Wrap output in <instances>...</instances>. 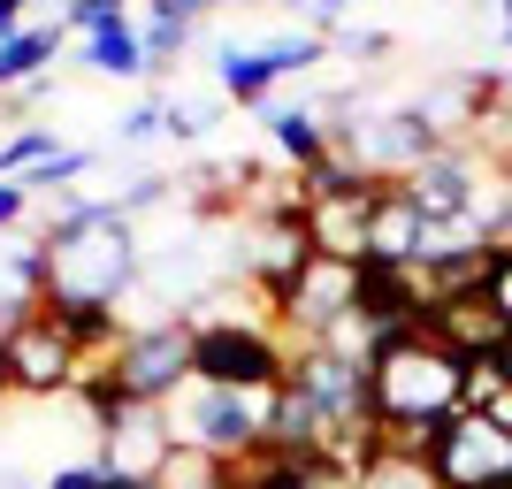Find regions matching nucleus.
I'll return each instance as SVG.
<instances>
[{"label":"nucleus","mask_w":512,"mask_h":489,"mask_svg":"<svg viewBox=\"0 0 512 489\" xmlns=\"http://www.w3.org/2000/svg\"><path fill=\"white\" fill-rule=\"evenodd\" d=\"M39 245H46V298L54 306H115L130 283L146 276L138 237L115 214V199L62 192L54 214H46V230H39Z\"/></svg>","instance_id":"nucleus-1"},{"label":"nucleus","mask_w":512,"mask_h":489,"mask_svg":"<svg viewBox=\"0 0 512 489\" xmlns=\"http://www.w3.org/2000/svg\"><path fill=\"white\" fill-rule=\"evenodd\" d=\"M459 352L406 329V337H383L375 360H367V421L375 428H421V421H451L459 413Z\"/></svg>","instance_id":"nucleus-2"},{"label":"nucleus","mask_w":512,"mask_h":489,"mask_svg":"<svg viewBox=\"0 0 512 489\" xmlns=\"http://www.w3.org/2000/svg\"><path fill=\"white\" fill-rule=\"evenodd\" d=\"M291 360L299 344L283 337L276 321H253V314H214V321H192V383H214V390H268L291 383Z\"/></svg>","instance_id":"nucleus-3"},{"label":"nucleus","mask_w":512,"mask_h":489,"mask_svg":"<svg viewBox=\"0 0 512 489\" xmlns=\"http://www.w3.org/2000/svg\"><path fill=\"white\" fill-rule=\"evenodd\" d=\"M115 383L130 405H176L192 390V321H130L123 352H115Z\"/></svg>","instance_id":"nucleus-4"},{"label":"nucleus","mask_w":512,"mask_h":489,"mask_svg":"<svg viewBox=\"0 0 512 489\" xmlns=\"http://www.w3.org/2000/svg\"><path fill=\"white\" fill-rule=\"evenodd\" d=\"M268 398H276V390H268ZM268 398L192 383L169 405V428H176V444H199V451H214V459H245L253 444H268Z\"/></svg>","instance_id":"nucleus-5"},{"label":"nucleus","mask_w":512,"mask_h":489,"mask_svg":"<svg viewBox=\"0 0 512 489\" xmlns=\"http://www.w3.org/2000/svg\"><path fill=\"white\" fill-rule=\"evenodd\" d=\"M0 352H8V383H16V398H69V390H77V367H85V352L69 344V329L46 314V306L8 329Z\"/></svg>","instance_id":"nucleus-6"},{"label":"nucleus","mask_w":512,"mask_h":489,"mask_svg":"<svg viewBox=\"0 0 512 489\" xmlns=\"http://www.w3.org/2000/svg\"><path fill=\"white\" fill-rule=\"evenodd\" d=\"M436 489H497L512 482V428L497 413H451L444 444L428 451Z\"/></svg>","instance_id":"nucleus-7"},{"label":"nucleus","mask_w":512,"mask_h":489,"mask_svg":"<svg viewBox=\"0 0 512 489\" xmlns=\"http://www.w3.org/2000/svg\"><path fill=\"white\" fill-rule=\"evenodd\" d=\"M421 329L444 352H459V360H490V352H505V314L490 306V283H474V291H428V314Z\"/></svg>","instance_id":"nucleus-8"},{"label":"nucleus","mask_w":512,"mask_h":489,"mask_svg":"<svg viewBox=\"0 0 512 489\" xmlns=\"http://www.w3.org/2000/svg\"><path fill=\"white\" fill-rule=\"evenodd\" d=\"M490 169H497V161H482L474 146H444V153H428L413 176H398V184L421 199L428 222H459V214L474 207V192L490 184Z\"/></svg>","instance_id":"nucleus-9"},{"label":"nucleus","mask_w":512,"mask_h":489,"mask_svg":"<svg viewBox=\"0 0 512 489\" xmlns=\"http://www.w3.org/2000/svg\"><path fill=\"white\" fill-rule=\"evenodd\" d=\"M428 230H436V222L421 214V199H413L406 184H383V192H375V207H367V245H360V260H375V268H413V276H421Z\"/></svg>","instance_id":"nucleus-10"},{"label":"nucleus","mask_w":512,"mask_h":489,"mask_svg":"<svg viewBox=\"0 0 512 489\" xmlns=\"http://www.w3.org/2000/svg\"><path fill=\"white\" fill-rule=\"evenodd\" d=\"M176 451V428H169V405H130L100 428V459L92 467L107 474H161V459Z\"/></svg>","instance_id":"nucleus-11"},{"label":"nucleus","mask_w":512,"mask_h":489,"mask_svg":"<svg viewBox=\"0 0 512 489\" xmlns=\"http://www.w3.org/2000/svg\"><path fill=\"white\" fill-rule=\"evenodd\" d=\"M352 314H360L375 337H406V329H421V314H428V283L413 276V268H375V260H360V298H352Z\"/></svg>","instance_id":"nucleus-12"},{"label":"nucleus","mask_w":512,"mask_h":489,"mask_svg":"<svg viewBox=\"0 0 512 489\" xmlns=\"http://www.w3.org/2000/svg\"><path fill=\"white\" fill-rule=\"evenodd\" d=\"M383 184H367V192H344V199H306V237H314V253L329 260H360L367 245V207H375Z\"/></svg>","instance_id":"nucleus-13"},{"label":"nucleus","mask_w":512,"mask_h":489,"mask_svg":"<svg viewBox=\"0 0 512 489\" xmlns=\"http://www.w3.org/2000/svg\"><path fill=\"white\" fill-rule=\"evenodd\" d=\"M214 77H222V92H230L237 107H260L268 92L283 85V62H276V46H268V39H260V46H222V69H214Z\"/></svg>","instance_id":"nucleus-14"},{"label":"nucleus","mask_w":512,"mask_h":489,"mask_svg":"<svg viewBox=\"0 0 512 489\" xmlns=\"http://www.w3.org/2000/svg\"><path fill=\"white\" fill-rule=\"evenodd\" d=\"M54 54H62V23H23L16 39H0V100L23 92L31 77H46Z\"/></svg>","instance_id":"nucleus-15"},{"label":"nucleus","mask_w":512,"mask_h":489,"mask_svg":"<svg viewBox=\"0 0 512 489\" xmlns=\"http://www.w3.org/2000/svg\"><path fill=\"white\" fill-rule=\"evenodd\" d=\"M268 146L306 176L321 153H329V123H321V107H268Z\"/></svg>","instance_id":"nucleus-16"},{"label":"nucleus","mask_w":512,"mask_h":489,"mask_svg":"<svg viewBox=\"0 0 512 489\" xmlns=\"http://www.w3.org/2000/svg\"><path fill=\"white\" fill-rule=\"evenodd\" d=\"M85 69L92 77H146V46H138V16H107L85 39Z\"/></svg>","instance_id":"nucleus-17"},{"label":"nucleus","mask_w":512,"mask_h":489,"mask_svg":"<svg viewBox=\"0 0 512 489\" xmlns=\"http://www.w3.org/2000/svg\"><path fill=\"white\" fill-rule=\"evenodd\" d=\"M512 398V375H505V360H467L459 367V413H497V405Z\"/></svg>","instance_id":"nucleus-18"},{"label":"nucleus","mask_w":512,"mask_h":489,"mask_svg":"<svg viewBox=\"0 0 512 489\" xmlns=\"http://www.w3.org/2000/svg\"><path fill=\"white\" fill-rule=\"evenodd\" d=\"M138 46H146V77H161V69H176V54L192 46V23H176V16H138Z\"/></svg>","instance_id":"nucleus-19"},{"label":"nucleus","mask_w":512,"mask_h":489,"mask_svg":"<svg viewBox=\"0 0 512 489\" xmlns=\"http://www.w3.org/2000/svg\"><path fill=\"white\" fill-rule=\"evenodd\" d=\"M161 489H222V459L199 444H176L169 459H161V474H153Z\"/></svg>","instance_id":"nucleus-20"},{"label":"nucleus","mask_w":512,"mask_h":489,"mask_svg":"<svg viewBox=\"0 0 512 489\" xmlns=\"http://www.w3.org/2000/svg\"><path fill=\"white\" fill-rule=\"evenodd\" d=\"M46 153H62L46 123H23V130H8V138H0V176H31V169L46 161Z\"/></svg>","instance_id":"nucleus-21"},{"label":"nucleus","mask_w":512,"mask_h":489,"mask_svg":"<svg viewBox=\"0 0 512 489\" xmlns=\"http://www.w3.org/2000/svg\"><path fill=\"white\" fill-rule=\"evenodd\" d=\"M85 169H92V153H85V146H62V153H46V161L23 176V184H31V199H62Z\"/></svg>","instance_id":"nucleus-22"},{"label":"nucleus","mask_w":512,"mask_h":489,"mask_svg":"<svg viewBox=\"0 0 512 489\" xmlns=\"http://www.w3.org/2000/svg\"><path fill=\"white\" fill-rule=\"evenodd\" d=\"M360 489H436V474H428L421 459H390V451H383V459H375V474H367Z\"/></svg>","instance_id":"nucleus-23"},{"label":"nucleus","mask_w":512,"mask_h":489,"mask_svg":"<svg viewBox=\"0 0 512 489\" xmlns=\"http://www.w3.org/2000/svg\"><path fill=\"white\" fill-rule=\"evenodd\" d=\"M161 130H169V107L146 100V107H130V115H123V130H115V138H123V146H146V138H161Z\"/></svg>","instance_id":"nucleus-24"},{"label":"nucleus","mask_w":512,"mask_h":489,"mask_svg":"<svg viewBox=\"0 0 512 489\" xmlns=\"http://www.w3.org/2000/svg\"><path fill=\"white\" fill-rule=\"evenodd\" d=\"M31 207H39V199H31V184H23V176H0V237L16 230Z\"/></svg>","instance_id":"nucleus-25"},{"label":"nucleus","mask_w":512,"mask_h":489,"mask_svg":"<svg viewBox=\"0 0 512 489\" xmlns=\"http://www.w3.org/2000/svg\"><path fill=\"white\" fill-rule=\"evenodd\" d=\"M161 199H169V176H138V184H130V192L115 199V214H123V222H130V214H146V207H161Z\"/></svg>","instance_id":"nucleus-26"},{"label":"nucleus","mask_w":512,"mask_h":489,"mask_svg":"<svg viewBox=\"0 0 512 489\" xmlns=\"http://www.w3.org/2000/svg\"><path fill=\"white\" fill-rule=\"evenodd\" d=\"M490 306L505 314V329H512V245H497V253H490Z\"/></svg>","instance_id":"nucleus-27"},{"label":"nucleus","mask_w":512,"mask_h":489,"mask_svg":"<svg viewBox=\"0 0 512 489\" xmlns=\"http://www.w3.org/2000/svg\"><path fill=\"white\" fill-rule=\"evenodd\" d=\"M161 107H169V138H199V130L214 123L207 107H184V100H161Z\"/></svg>","instance_id":"nucleus-28"},{"label":"nucleus","mask_w":512,"mask_h":489,"mask_svg":"<svg viewBox=\"0 0 512 489\" xmlns=\"http://www.w3.org/2000/svg\"><path fill=\"white\" fill-rule=\"evenodd\" d=\"M153 16H176V23H199L207 8H222V0H146Z\"/></svg>","instance_id":"nucleus-29"},{"label":"nucleus","mask_w":512,"mask_h":489,"mask_svg":"<svg viewBox=\"0 0 512 489\" xmlns=\"http://www.w3.org/2000/svg\"><path fill=\"white\" fill-rule=\"evenodd\" d=\"M46 489H107V474H100V467H62Z\"/></svg>","instance_id":"nucleus-30"},{"label":"nucleus","mask_w":512,"mask_h":489,"mask_svg":"<svg viewBox=\"0 0 512 489\" xmlns=\"http://www.w3.org/2000/svg\"><path fill=\"white\" fill-rule=\"evenodd\" d=\"M299 8H306V16H314V23H344V16H352V8H360V0H299Z\"/></svg>","instance_id":"nucleus-31"},{"label":"nucleus","mask_w":512,"mask_h":489,"mask_svg":"<svg viewBox=\"0 0 512 489\" xmlns=\"http://www.w3.org/2000/svg\"><path fill=\"white\" fill-rule=\"evenodd\" d=\"M344 46H352V54H390V31H352Z\"/></svg>","instance_id":"nucleus-32"},{"label":"nucleus","mask_w":512,"mask_h":489,"mask_svg":"<svg viewBox=\"0 0 512 489\" xmlns=\"http://www.w3.org/2000/svg\"><path fill=\"white\" fill-rule=\"evenodd\" d=\"M107 474V467H100ZM107 489H161V482H153V474H107Z\"/></svg>","instance_id":"nucleus-33"},{"label":"nucleus","mask_w":512,"mask_h":489,"mask_svg":"<svg viewBox=\"0 0 512 489\" xmlns=\"http://www.w3.org/2000/svg\"><path fill=\"white\" fill-rule=\"evenodd\" d=\"M92 8H100V16H130V0H92Z\"/></svg>","instance_id":"nucleus-34"},{"label":"nucleus","mask_w":512,"mask_h":489,"mask_svg":"<svg viewBox=\"0 0 512 489\" xmlns=\"http://www.w3.org/2000/svg\"><path fill=\"white\" fill-rule=\"evenodd\" d=\"M0 398H16V383H8V352H0Z\"/></svg>","instance_id":"nucleus-35"},{"label":"nucleus","mask_w":512,"mask_h":489,"mask_svg":"<svg viewBox=\"0 0 512 489\" xmlns=\"http://www.w3.org/2000/svg\"><path fill=\"white\" fill-rule=\"evenodd\" d=\"M0 489H31V482H23V474H0Z\"/></svg>","instance_id":"nucleus-36"},{"label":"nucleus","mask_w":512,"mask_h":489,"mask_svg":"<svg viewBox=\"0 0 512 489\" xmlns=\"http://www.w3.org/2000/svg\"><path fill=\"white\" fill-rule=\"evenodd\" d=\"M497 16H505V39H512V0H497Z\"/></svg>","instance_id":"nucleus-37"},{"label":"nucleus","mask_w":512,"mask_h":489,"mask_svg":"<svg viewBox=\"0 0 512 489\" xmlns=\"http://www.w3.org/2000/svg\"><path fill=\"white\" fill-rule=\"evenodd\" d=\"M497 360H505V375H512V337H505V352H497Z\"/></svg>","instance_id":"nucleus-38"},{"label":"nucleus","mask_w":512,"mask_h":489,"mask_svg":"<svg viewBox=\"0 0 512 489\" xmlns=\"http://www.w3.org/2000/svg\"><path fill=\"white\" fill-rule=\"evenodd\" d=\"M497 489H512V482H497Z\"/></svg>","instance_id":"nucleus-39"},{"label":"nucleus","mask_w":512,"mask_h":489,"mask_svg":"<svg viewBox=\"0 0 512 489\" xmlns=\"http://www.w3.org/2000/svg\"><path fill=\"white\" fill-rule=\"evenodd\" d=\"M62 8H69V0H62Z\"/></svg>","instance_id":"nucleus-40"}]
</instances>
